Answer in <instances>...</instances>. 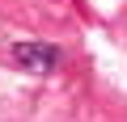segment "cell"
I'll use <instances>...</instances> for the list:
<instances>
[{"mask_svg":"<svg viewBox=\"0 0 127 122\" xmlns=\"http://www.w3.org/2000/svg\"><path fill=\"white\" fill-rule=\"evenodd\" d=\"M13 59H17V63L26 68V72H51L55 63H59V51L51 46V42H17L13 46Z\"/></svg>","mask_w":127,"mask_h":122,"instance_id":"cell-1","label":"cell"}]
</instances>
